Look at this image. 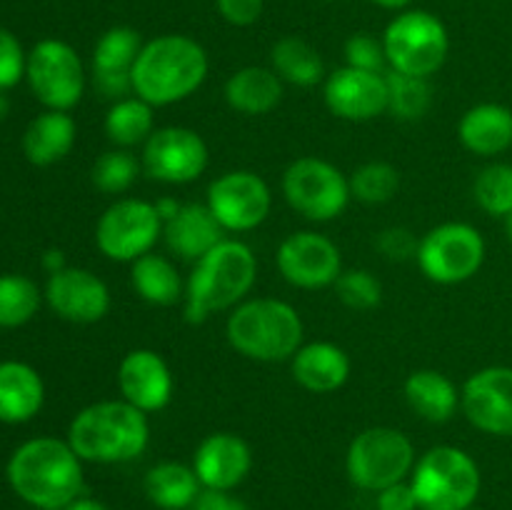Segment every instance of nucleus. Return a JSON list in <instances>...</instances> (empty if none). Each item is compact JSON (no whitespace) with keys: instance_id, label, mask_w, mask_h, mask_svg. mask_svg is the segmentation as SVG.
Returning a JSON list of instances; mask_svg holds the SVG:
<instances>
[{"instance_id":"nucleus-46","label":"nucleus","mask_w":512,"mask_h":510,"mask_svg":"<svg viewBox=\"0 0 512 510\" xmlns=\"http://www.w3.org/2000/svg\"><path fill=\"white\" fill-rule=\"evenodd\" d=\"M180 205H183V203H178V200H175V198H160L158 203H155V208H158L160 220H163V223H165V220H170L175 213H178Z\"/></svg>"},{"instance_id":"nucleus-38","label":"nucleus","mask_w":512,"mask_h":510,"mask_svg":"<svg viewBox=\"0 0 512 510\" xmlns=\"http://www.w3.org/2000/svg\"><path fill=\"white\" fill-rule=\"evenodd\" d=\"M335 293H338L340 303L348 305V308L373 310L383 300V285H380V280L370 270L353 268L343 270L338 275V280H335Z\"/></svg>"},{"instance_id":"nucleus-27","label":"nucleus","mask_w":512,"mask_h":510,"mask_svg":"<svg viewBox=\"0 0 512 510\" xmlns=\"http://www.w3.org/2000/svg\"><path fill=\"white\" fill-rule=\"evenodd\" d=\"M225 100L235 113L265 115L283 100V80L273 68L248 65L235 70L225 83Z\"/></svg>"},{"instance_id":"nucleus-16","label":"nucleus","mask_w":512,"mask_h":510,"mask_svg":"<svg viewBox=\"0 0 512 510\" xmlns=\"http://www.w3.org/2000/svg\"><path fill=\"white\" fill-rule=\"evenodd\" d=\"M460 408L473 428L495 438H512V368L490 365L460 388Z\"/></svg>"},{"instance_id":"nucleus-21","label":"nucleus","mask_w":512,"mask_h":510,"mask_svg":"<svg viewBox=\"0 0 512 510\" xmlns=\"http://www.w3.org/2000/svg\"><path fill=\"white\" fill-rule=\"evenodd\" d=\"M253 468V450L238 433H210L200 440L193 455V470L208 490H233Z\"/></svg>"},{"instance_id":"nucleus-42","label":"nucleus","mask_w":512,"mask_h":510,"mask_svg":"<svg viewBox=\"0 0 512 510\" xmlns=\"http://www.w3.org/2000/svg\"><path fill=\"white\" fill-rule=\"evenodd\" d=\"M215 5L230 25L248 28V25L258 23V18L263 15L265 0H215Z\"/></svg>"},{"instance_id":"nucleus-8","label":"nucleus","mask_w":512,"mask_h":510,"mask_svg":"<svg viewBox=\"0 0 512 510\" xmlns=\"http://www.w3.org/2000/svg\"><path fill=\"white\" fill-rule=\"evenodd\" d=\"M345 468L358 488L378 493L388 485L403 483L415 468V448L403 430L373 425L353 438Z\"/></svg>"},{"instance_id":"nucleus-39","label":"nucleus","mask_w":512,"mask_h":510,"mask_svg":"<svg viewBox=\"0 0 512 510\" xmlns=\"http://www.w3.org/2000/svg\"><path fill=\"white\" fill-rule=\"evenodd\" d=\"M345 63H348L350 68L370 70V73H383V68L388 65L383 38L378 40L370 33L350 35L348 43H345Z\"/></svg>"},{"instance_id":"nucleus-34","label":"nucleus","mask_w":512,"mask_h":510,"mask_svg":"<svg viewBox=\"0 0 512 510\" xmlns=\"http://www.w3.org/2000/svg\"><path fill=\"white\" fill-rule=\"evenodd\" d=\"M40 308V290L25 275H0V328L25 325Z\"/></svg>"},{"instance_id":"nucleus-24","label":"nucleus","mask_w":512,"mask_h":510,"mask_svg":"<svg viewBox=\"0 0 512 510\" xmlns=\"http://www.w3.org/2000/svg\"><path fill=\"white\" fill-rule=\"evenodd\" d=\"M465 150L480 158H495L512 148V110L500 103H480L465 110L458 123Z\"/></svg>"},{"instance_id":"nucleus-36","label":"nucleus","mask_w":512,"mask_h":510,"mask_svg":"<svg viewBox=\"0 0 512 510\" xmlns=\"http://www.w3.org/2000/svg\"><path fill=\"white\" fill-rule=\"evenodd\" d=\"M140 170V160L135 158L130 150L125 148H115L108 150V153L100 155L93 165V185L100 190V193H108V195H120L125 190L133 188V183L138 180Z\"/></svg>"},{"instance_id":"nucleus-23","label":"nucleus","mask_w":512,"mask_h":510,"mask_svg":"<svg viewBox=\"0 0 512 510\" xmlns=\"http://www.w3.org/2000/svg\"><path fill=\"white\" fill-rule=\"evenodd\" d=\"M350 370H353L350 355L330 340L300 345L298 353L293 355L295 383L310 393H335L348 383Z\"/></svg>"},{"instance_id":"nucleus-20","label":"nucleus","mask_w":512,"mask_h":510,"mask_svg":"<svg viewBox=\"0 0 512 510\" xmlns=\"http://www.w3.org/2000/svg\"><path fill=\"white\" fill-rule=\"evenodd\" d=\"M143 50V38L128 25L105 30L93 50V83L100 95L123 100L133 95V65Z\"/></svg>"},{"instance_id":"nucleus-17","label":"nucleus","mask_w":512,"mask_h":510,"mask_svg":"<svg viewBox=\"0 0 512 510\" xmlns=\"http://www.w3.org/2000/svg\"><path fill=\"white\" fill-rule=\"evenodd\" d=\"M325 105L340 120L368 123L388 110V83L385 73L345 68L333 70L323 85Z\"/></svg>"},{"instance_id":"nucleus-35","label":"nucleus","mask_w":512,"mask_h":510,"mask_svg":"<svg viewBox=\"0 0 512 510\" xmlns=\"http://www.w3.org/2000/svg\"><path fill=\"white\" fill-rule=\"evenodd\" d=\"M350 193L365 205H383L398 195L400 190V173L395 165L385 160H370L355 168L350 175Z\"/></svg>"},{"instance_id":"nucleus-32","label":"nucleus","mask_w":512,"mask_h":510,"mask_svg":"<svg viewBox=\"0 0 512 510\" xmlns=\"http://www.w3.org/2000/svg\"><path fill=\"white\" fill-rule=\"evenodd\" d=\"M155 133L153 105L145 103L138 95H128L123 100H115L105 115V135L118 148H135L145 145V140Z\"/></svg>"},{"instance_id":"nucleus-14","label":"nucleus","mask_w":512,"mask_h":510,"mask_svg":"<svg viewBox=\"0 0 512 510\" xmlns=\"http://www.w3.org/2000/svg\"><path fill=\"white\" fill-rule=\"evenodd\" d=\"M208 208L230 233H248L268 220L273 193L253 170H228L208 188Z\"/></svg>"},{"instance_id":"nucleus-3","label":"nucleus","mask_w":512,"mask_h":510,"mask_svg":"<svg viewBox=\"0 0 512 510\" xmlns=\"http://www.w3.org/2000/svg\"><path fill=\"white\" fill-rule=\"evenodd\" d=\"M258 258L243 240L225 238L195 260L185 283V320L200 325L220 310H233L253 290Z\"/></svg>"},{"instance_id":"nucleus-25","label":"nucleus","mask_w":512,"mask_h":510,"mask_svg":"<svg viewBox=\"0 0 512 510\" xmlns=\"http://www.w3.org/2000/svg\"><path fill=\"white\" fill-rule=\"evenodd\" d=\"M410 410L423 420L443 425L453 420L460 408V390L445 373L433 368H420L408 375L403 385Z\"/></svg>"},{"instance_id":"nucleus-1","label":"nucleus","mask_w":512,"mask_h":510,"mask_svg":"<svg viewBox=\"0 0 512 510\" xmlns=\"http://www.w3.org/2000/svg\"><path fill=\"white\" fill-rule=\"evenodd\" d=\"M8 483L18 498L40 510H63L80 498L83 460L68 440L33 438L8 460Z\"/></svg>"},{"instance_id":"nucleus-50","label":"nucleus","mask_w":512,"mask_h":510,"mask_svg":"<svg viewBox=\"0 0 512 510\" xmlns=\"http://www.w3.org/2000/svg\"><path fill=\"white\" fill-rule=\"evenodd\" d=\"M325 3H338V0H325Z\"/></svg>"},{"instance_id":"nucleus-15","label":"nucleus","mask_w":512,"mask_h":510,"mask_svg":"<svg viewBox=\"0 0 512 510\" xmlns=\"http://www.w3.org/2000/svg\"><path fill=\"white\" fill-rule=\"evenodd\" d=\"M275 265L290 285L303 290H318L335 285L343 273L340 248L323 233L298 230L290 233L275 253Z\"/></svg>"},{"instance_id":"nucleus-43","label":"nucleus","mask_w":512,"mask_h":510,"mask_svg":"<svg viewBox=\"0 0 512 510\" xmlns=\"http://www.w3.org/2000/svg\"><path fill=\"white\" fill-rule=\"evenodd\" d=\"M378 510H418V498L410 483H395L378 490Z\"/></svg>"},{"instance_id":"nucleus-29","label":"nucleus","mask_w":512,"mask_h":510,"mask_svg":"<svg viewBox=\"0 0 512 510\" xmlns=\"http://www.w3.org/2000/svg\"><path fill=\"white\" fill-rule=\"evenodd\" d=\"M130 283H133V290L140 300L158 305V308L175 305L183 298L185 290V283L173 260L153 253V250L130 263Z\"/></svg>"},{"instance_id":"nucleus-40","label":"nucleus","mask_w":512,"mask_h":510,"mask_svg":"<svg viewBox=\"0 0 512 510\" xmlns=\"http://www.w3.org/2000/svg\"><path fill=\"white\" fill-rule=\"evenodd\" d=\"M25 68H28V55L23 53L20 40L10 30L0 28V93L18 85Z\"/></svg>"},{"instance_id":"nucleus-30","label":"nucleus","mask_w":512,"mask_h":510,"mask_svg":"<svg viewBox=\"0 0 512 510\" xmlns=\"http://www.w3.org/2000/svg\"><path fill=\"white\" fill-rule=\"evenodd\" d=\"M145 495L150 503L163 510H185L195 505L200 490V480L190 465L165 460V463L153 465L145 475Z\"/></svg>"},{"instance_id":"nucleus-49","label":"nucleus","mask_w":512,"mask_h":510,"mask_svg":"<svg viewBox=\"0 0 512 510\" xmlns=\"http://www.w3.org/2000/svg\"><path fill=\"white\" fill-rule=\"evenodd\" d=\"M503 220H505V235H508V240L512 243V210L508 215H505Z\"/></svg>"},{"instance_id":"nucleus-2","label":"nucleus","mask_w":512,"mask_h":510,"mask_svg":"<svg viewBox=\"0 0 512 510\" xmlns=\"http://www.w3.org/2000/svg\"><path fill=\"white\" fill-rule=\"evenodd\" d=\"M208 53L190 35H158L143 43L133 65V95L153 108L190 98L208 78Z\"/></svg>"},{"instance_id":"nucleus-11","label":"nucleus","mask_w":512,"mask_h":510,"mask_svg":"<svg viewBox=\"0 0 512 510\" xmlns=\"http://www.w3.org/2000/svg\"><path fill=\"white\" fill-rule=\"evenodd\" d=\"M163 235L155 203L140 198H120L105 208L95 225V243L108 260L133 263L140 255L150 253Z\"/></svg>"},{"instance_id":"nucleus-31","label":"nucleus","mask_w":512,"mask_h":510,"mask_svg":"<svg viewBox=\"0 0 512 510\" xmlns=\"http://www.w3.org/2000/svg\"><path fill=\"white\" fill-rule=\"evenodd\" d=\"M270 63L283 83L313 88L325 78V65L318 50L298 35H285L270 50Z\"/></svg>"},{"instance_id":"nucleus-26","label":"nucleus","mask_w":512,"mask_h":510,"mask_svg":"<svg viewBox=\"0 0 512 510\" xmlns=\"http://www.w3.org/2000/svg\"><path fill=\"white\" fill-rule=\"evenodd\" d=\"M45 385L38 370L8 360L0 363V423H25L43 408Z\"/></svg>"},{"instance_id":"nucleus-13","label":"nucleus","mask_w":512,"mask_h":510,"mask_svg":"<svg viewBox=\"0 0 512 510\" xmlns=\"http://www.w3.org/2000/svg\"><path fill=\"white\" fill-rule=\"evenodd\" d=\"M208 158L203 135L183 125H165L145 140L140 165L143 173L158 183L188 185L205 173Z\"/></svg>"},{"instance_id":"nucleus-9","label":"nucleus","mask_w":512,"mask_h":510,"mask_svg":"<svg viewBox=\"0 0 512 510\" xmlns=\"http://www.w3.org/2000/svg\"><path fill=\"white\" fill-rule=\"evenodd\" d=\"M283 195L293 210L315 223L335 220L350 198V180L330 160L305 155L293 160L283 173Z\"/></svg>"},{"instance_id":"nucleus-51","label":"nucleus","mask_w":512,"mask_h":510,"mask_svg":"<svg viewBox=\"0 0 512 510\" xmlns=\"http://www.w3.org/2000/svg\"><path fill=\"white\" fill-rule=\"evenodd\" d=\"M470 510H480V508H470Z\"/></svg>"},{"instance_id":"nucleus-18","label":"nucleus","mask_w":512,"mask_h":510,"mask_svg":"<svg viewBox=\"0 0 512 510\" xmlns=\"http://www.w3.org/2000/svg\"><path fill=\"white\" fill-rule=\"evenodd\" d=\"M48 305L68 323H98L110 310V290L93 270L63 268L53 273L45 285Z\"/></svg>"},{"instance_id":"nucleus-44","label":"nucleus","mask_w":512,"mask_h":510,"mask_svg":"<svg viewBox=\"0 0 512 510\" xmlns=\"http://www.w3.org/2000/svg\"><path fill=\"white\" fill-rule=\"evenodd\" d=\"M193 510H250L240 498L230 495V490H208L198 495Z\"/></svg>"},{"instance_id":"nucleus-47","label":"nucleus","mask_w":512,"mask_h":510,"mask_svg":"<svg viewBox=\"0 0 512 510\" xmlns=\"http://www.w3.org/2000/svg\"><path fill=\"white\" fill-rule=\"evenodd\" d=\"M63 510H110V508L105 503H100V500H93V498H75L73 503L65 505Z\"/></svg>"},{"instance_id":"nucleus-12","label":"nucleus","mask_w":512,"mask_h":510,"mask_svg":"<svg viewBox=\"0 0 512 510\" xmlns=\"http://www.w3.org/2000/svg\"><path fill=\"white\" fill-rule=\"evenodd\" d=\"M30 90L48 110H65L80 103L85 90V68L73 45L45 38L28 53Z\"/></svg>"},{"instance_id":"nucleus-19","label":"nucleus","mask_w":512,"mask_h":510,"mask_svg":"<svg viewBox=\"0 0 512 510\" xmlns=\"http://www.w3.org/2000/svg\"><path fill=\"white\" fill-rule=\"evenodd\" d=\"M118 388L130 405L143 413H158L173 400L175 380L170 365L158 350L135 348L120 360Z\"/></svg>"},{"instance_id":"nucleus-48","label":"nucleus","mask_w":512,"mask_h":510,"mask_svg":"<svg viewBox=\"0 0 512 510\" xmlns=\"http://www.w3.org/2000/svg\"><path fill=\"white\" fill-rule=\"evenodd\" d=\"M370 3L380 5V8H385V10H403L405 5H410L413 0H370Z\"/></svg>"},{"instance_id":"nucleus-4","label":"nucleus","mask_w":512,"mask_h":510,"mask_svg":"<svg viewBox=\"0 0 512 510\" xmlns=\"http://www.w3.org/2000/svg\"><path fill=\"white\" fill-rule=\"evenodd\" d=\"M68 443L88 463H128L148 448V413L123 398L100 400L70 420Z\"/></svg>"},{"instance_id":"nucleus-37","label":"nucleus","mask_w":512,"mask_h":510,"mask_svg":"<svg viewBox=\"0 0 512 510\" xmlns=\"http://www.w3.org/2000/svg\"><path fill=\"white\" fill-rule=\"evenodd\" d=\"M475 203L495 218H505L512 210V165L493 163L483 168L473 185Z\"/></svg>"},{"instance_id":"nucleus-10","label":"nucleus","mask_w":512,"mask_h":510,"mask_svg":"<svg viewBox=\"0 0 512 510\" xmlns=\"http://www.w3.org/2000/svg\"><path fill=\"white\" fill-rule=\"evenodd\" d=\"M485 238L470 223H440L420 238L418 265L438 285H458L478 275L485 263Z\"/></svg>"},{"instance_id":"nucleus-7","label":"nucleus","mask_w":512,"mask_h":510,"mask_svg":"<svg viewBox=\"0 0 512 510\" xmlns=\"http://www.w3.org/2000/svg\"><path fill=\"white\" fill-rule=\"evenodd\" d=\"M383 48L390 70L430 78L443 68L450 38L438 15L428 10H403L385 28Z\"/></svg>"},{"instance_id":"nucleus-6","label":"nucleus","mask_w":512,"mask_h":510,"mask_svg":"<svg viewBox=\"0 0 512 510\" xmlns=\"http://www.w3.org/2000/svg\"><path fill=\"white\" fill-rule=\"evenodd\" d=\"M410 485L420 510H470L480 493V468L455 445H435L420 455Z\"/></svg>"},{"instance_id":"nucleus-33","label":"nucleus","mask_w":512,"mask_h":510,"mask_svg":"<svg viewBox=\"0 0 512 510\" xmlns=\"http://www.w3.org/2000/svg\"><path fill=\"white\" fill-rule=\"evenodd\" d=\"M385 83H388V110L398 120H420L430 110L433 90H430L428 78L388 70Z\"/></svg>"},{"instance_id":"nucleus-41","label":"nucleus","mask_w":512,"mask_h":510,"mask_svg":"<svg viewBox=\"0 0 512 510\" xmlns=\"http://www.w3.org/2000/svg\"><path fill=\"white\" fill-rule=\"evenodd\" d=\"M418 245L420 240L415 238V233L403 225H393V228L380 230L378 238H375V248L383 253V258L395 260V263H405V260L418 258Z\"/></svg>"},{"instance_id":"nucleus-5","label":"nucleus","mask_w":512,"mask_h":510,"mask_svg":"<svg viewBox=\"0 0 512 510\" xmlns=\"http://www.w3.org/2000/svg\"><path fill=\"white\" fill-rule=\"evenodd\" d=\"M225 335L245 358L278 363L298 353L305 328L298 310L285 300L253 298L235 305L225 323Z\"/></svg>"},{"instance_id":"nucleus-45","label":"nucleus","mask_w":512,"mask_h":510,"mask_svg":"<svg viewBox=\"0 0 512 510\" xmlns=\"http://www.w3.org/2000/svg\"><path fill=\"white\" fill-rule=\"evenodd\" d=\"M43 268L48 270L50 275L53 273H58V270H63V268H68V265H65V258H63V253H60V250H48V253L43 255Z\"/></svg>"},{"instance_id":"nucleus-22","label":"nucleus","mask_w":512,"mask_h":510,"mask_svg":"<svg viewBox=\"0 0 512 510\" xmlns=\"http://www.w3.org/2000/svg\"><path fill=\"white\" fill-rule=\"evenodd\" d=\"M223 225L215 220L208 203H183L178 213L163 223V238L175 255L185 260H200L225 240Z\"/></svg>"},{"instance_id":"nucleus-28","label":"nucleus","mask_w":512,"mask_h":510,"mask_svg":"<svg viewBox=\"0 0 512 510\" xmlns=\"http://www.w3.org/2000/svg\"><path fill=\"white\" fill-rule=\"evenodd\" d=\"M75 135H78L75 120L65 110H45L43 115H38L25 128V158L33 165H40V168L58 163V160H63L73 150Z\"/></svg>"}]
</instances>
